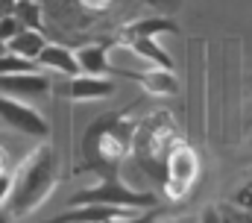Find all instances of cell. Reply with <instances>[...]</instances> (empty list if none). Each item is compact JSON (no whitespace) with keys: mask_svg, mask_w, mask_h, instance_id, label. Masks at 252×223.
I'll list each match as a JSON object with an SVG mask.
<instances>
[{"mask_svg":"<svg viewBox=\"0 0 252 223\" xmlns=\"http://www.w3.org/2000/svg\"><path fill=\"white\" fill-rule=\"evenodd\" d=\"M56 173H59V159H56V150L50 144H41L35 147L21 167L15 170V188H12V197H9V212L12 218H27L32 215L47 197L50 191L56 188Z\"/></svg>","mask_w":252,"mask_h":223,"instance_id":"obj_1","label":"cell"},{"mask_svg":"<svg viewBox=\"0 0 252 223\" xmlns=\"http://www.w3.org/2000/svg\"><path fill=\"white\" fill-rule=\"evenodd\" d=\"M156 221H158V215L150 212V215H126V218H115V221H109V223H156Z\"/></svg>","mask_w":252,"mask_h":223,"instance_id":"obj_21","label":"cell"},{"mask_svg":"<svg viewBox=\"0 0 252 223\" xmlns=\"http://www.w3.org/2000/svg\"><path fill=\"white\" fill-rule=\"evenodd\" d=\"M229 203H235L238 209H244V212H250L252 215V179L250 182H244V185L229 197Z\"/></svg>","mask_w":252,"mask_h":223,"instance_id":"obj_18","label":"cell"},{"mask_svg":"<svg viewBox=\"0 0 252 223\" xmlns=\"http://www.w3.org/2000/svg\"><path fill=\"white\" fill-rule=\"evenodd\" d=\"M53 82L47 79L44 71L35 74H15V76H0V94L3 97H15V100H47L50 97Z\"/></svg>","mask_w":252,"mask_h":223,"instance_id":"obj_5","label":"cell"},{"mask_svg":"<svg viewBox=\"0 0 252 223\" xmlns=\"http://www.w3.org/2000/svg\"><path fill=\"white\" fill-rule=\"evenodd\" d=\"M0 223H12V212H3L0 209Z\"/></svg>","mask_w":252,"mask_h":223,"instance_id":"obj_25","label":"cell"},{"mask_svg":"<svg viewBox=\"0 0 252 223\" xmlns=\"http://www.w3.org/2000/svg\"><path fill=\"white\" fill-rule=\"evenodd\" d=\"M3 50H6V47H3V44H0V53H3Z\"/></svg>","mask_w":252,"mask_h":223,"instance_id":"obj_27","label":"cell"},{"mask_svg":"<svg viewBox=\"0 0 252 223\" xmlns=\"http://www.w3.org/2000/svg\"><path fill=\"white\" fill-rule=\"evenodd\" d=\"M158 197L153 191H135L129 188L118 173L103 176L94 188L76 191L70 197V206H118V209H129V212H141V209H156Z\"/></svg>","mask_w":252,"mask_h":223,"instance_id":"obj_2","label":"cell"},{"mask_svg":"<svg viewBox=\"0 0 252 223\" xmlns=\"http://www.w3.org/2000/svg\"><path fill=\"white\" fill-rule=\"evenodd\" d=\"M176 223H190V221H176Z\"/></svg>","mask_w":252,"mask_h":223,"instance_id":"obj_26","label":"cell"},{"mask_svg":"<svg viewBox=\"0 0 252 223\" xmlns=\"http://www.w3.org/2000/svg\"><path fill=\"white\" fill-rule=\"evenodd\" d=\"M15 18L21 21L24 30H41L44 33V24H47V12L38 0H18L15 3Z\"/></svg>","mask_w":252,"mask_h":223,"instance_id":"obj_14","label":"cell"},{"mask_svg":"<svg viewBox=\"0 0 252 223\" xmlns=\"http://www.w3.org/2000/svg\"><path fill=\"white\" fill-rule=\"evenodd\" d=\"M126 79L132 82H141L144 91L156 94V97H173L179 94V79L173 71H164V68H147V71H132L126 74Z\"/></svg>","mask_w":252,"mask_h":223,"instance_id":"obj_7","label":"cell"},{"mask_svg":"<svg viewBox=\"0 0 252 223\" xmlns=\"http://www.w3.org/2000/svg\"><path fill=\"white\" fill-rule=\"evenodd\" d=\"M85 15H103V12H109L112 6H115V0H73Z\"/></svg>","mask_w":252,"mask_h":223,"instance_id":"obj_19","label":"cell"},{"mask_svg":"<svg viewBox=\"0 0 252 223\" xmlns=\"http://www.w3.org/2000/svg\"><path fill=\"white\" fill-rule=\"evenodd\" d=\"M38 65H41V71L62 74V76H67V79H73V76L82 74V71H79V62H76V53H73L67 44H59V41H50V44L41 50Z\"/></svg>","mask_w":252,"mask_h":223,"instance_id":"obj_9","label":"cell"},{"mask_svg":"<svg viewBox=\"0 0 252 223\" xmlns=\"http://www.w3.org/2000/svg\"><path fill=\"white\" fill-rule=\"evenodd\" d=\"M126 215H132V212L118 209V206H70L67 212L44 223H109L115 218H126Z\"/></svg>","mask_w":252,"mask_h":223,"instance_id":"obj_6","label":"cell"},{"mask_svg":"<svg viewBox=\"0 0 252 223\" xmlns=\"http://www.w3.org/2000/svg\"><path fill=\"white\" fill-rule=\"evenodd\" d=\"M109 50H112V44H106V41H91V44L76 47L73 53H76V62H79V71L88 74V76H106V74H112Z\"/></svg>","mask_w":252,"mask_h":223,"instance_id":"obj_10","label":"cell"},{"mask_svg":"<svg viewBox=\"0 0 252 223\" xmlns=\"http://www.w3.org/2000/svg\"><path fill=\"white\" fill-rule=\"evenodd\" d=\"M176 36L179 33V24L167 15H153V18H135L132 24H126L124 36L129 38H158V36Z\"/></svg>","mask_w":252,"mask_h":223,"instance_id":"obj_11","label":"cell"},{"mask_svg":"<svg viewBox=\"0 0 252 223\" xmlns=\"http://www.w3.org/2000/svg\"><path fill=\"white\" fill-rule=\"evenodd\" d=\"M126 44L141 56L147 65H153V68H164V71H173V56L167 53L156 38H129Z\"/></svg>","mask_w":252,"mask_h":223,"instance_id":"obj_13","label":"cell"},{"mask_svg":"<svg viewBox=\"0 0 252 223\" xmlns=\"http://www.w3.org/2000/svg\"><path fill=\"white\" fill-rule=\"evenodd\" d=\"M12 188H15V173L3 170V173H0V206H6V203H9Z\"/></svg>","mask_w":252,"mask_h":223,"instance_id":"obj_20","label":"cell"},{"mask_svg":"<svg viewBox=\"0 0 252 223\" xmlns=\"http://www.w3.org/2000/svg\"><path fill=\"white\" fill-rule=\"evenodd\" d=\"M6 165H9V153H6V147L0 144V173L6 170Z\"/></svg>","mask_w":252,"mask_h":223,"instance_id":"obj_24","label":"cell"},{"mask_svg":"<svg viewBox=\"0 0 252 223\" xmlns=\"http://www.w3.org/2000/svg\"><path fill=\"white\" fill-rule=\"evenodd\" d=\"M196 176H199V156L193 153V147L190 144H176L173 150H170V156H167V179H164V197L167 200H182V197H188V191L193 188V182H196Z\"/></svg>","mask_w":252,"mask_h":223,"instance_id":"obj_3","label":"cell"},{"mask_svg":"<svg viewBox=\"0 0 252 223\" xmlns=\"http://www.w3.org/2000/svg\"><path fill=\"white\" fill-rule=\"evenodd\" d=\"M15 3H18V0H0V18L15 15Z\"/></svg>","mask_w":252,"mask_h":223,"instance_id":"obj_23","label":"cell"},{"mask_svg":"<svg viewBox=\"0 0 252 223\" xmlns=\"http://www.w3.org/2000/svg\"><path fill=\"white\" fill-rule=\"evenodd\" d=\"M21 30H24V27H21V21H18L15 15H9V18H0V44L6 47V44H9V41H12V38L21 33Z\"/></svg>","mask_w":252,"mask_h":223,"instance_id":"obj_17","label":"cell"},{"mask_svg":"<svg viewBox=\"0 0 252 223\" xmlns=\"http://www.w3.org/2000/svg\"><path fill=\"white\" fill-rule=\"evenodd\" d=\"M118 91L115 79L109 76H88V74H79L67 82V97L70 100H106Z\"/></svg>","mask_w":252,"mask_h":223,"instance_id":"obj_8","label":"cell"},{"mask_svg":"<svg viewBox=\"0 0 252 223\" xmlns=\"http://www.w3.org/2000/svg\"><path fill=\"white\" fill-rule=\"evenodd\" d=\"M199 223H223L220 221V215H217V206H208V209L199 215Z\"/></svg>","mask_w":252,"mask_h":223,"instance_id":"obj_22","label":"cell"},{"mask_svg":"<svg viewBox=\"0 0 252 223\" xmlns=\"http://www.w3.org/2000/svg\"><path fill=\"white\" fill-rule=\"evenodd\" d=\"M217 215L223 223H252V215L238 209L235 203H217Z\"/></svg>","mask_w":252,"mask_h":223,"instance_id":"obj_16","label":"cell"},{"mask_svg":"<svg viewBox=\"0 0 252 223\" xmlns=\"http://www.w3.org/2000/svg\"><path fill=\"white\" fill-rule=\"evenodd\" d=\"M35 71H41V65H38V62H30V59H24V56H15V53H9V50H3V53H0V76L35 74Z\"/></svg>","mask_w":252,"mask_h":223,"instance_id":"obj_15","label":"cell"},{"mask_svg":"<svg viewBox=\"0 0 252 223\" xmlns=\"http://www.w3.org/2000/svg\"><path fill=\"white\" fill-rule=\"evenodd\" d=\"M0 120L27 135V138H47L50 135V120L35 109L32 103H24V100H15V97H3L0 94Z\"/></svg>","mask_w":252,"mask_h":223,"instance_id":"obj_4","label":"cell"},{"mask_svg":"<svg viewBox=\"0 0 252 223\" xmlns=\"http://www.w3.org/2000/svg\"><path fill=\"white\" fill-rule=\"evenodd\" d=\"M50 41H47V36L41 33V30H21L9 44H6V50L15 56H24V59H30V62H38V56L41 50L47 47Z\"/></svg>","mask_w":252,"mask_h":223,"instance_id":"obj_12","label":"cell"}]
</instances>
